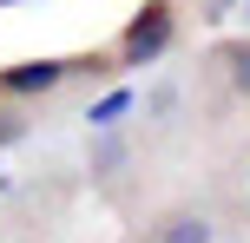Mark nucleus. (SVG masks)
Wrapping results in <instances>:
<instances>
[{
  "mask_svg": "<svg viewBox=\"0 0 250 243\" xmlns=\"http://www.w3.org/2000/svg\"><path fill=\"white\" fill-rule=\"evenodd\" d=\"M217 171H224L230 184H244V191H250V112L224 125V151H217Z\"/></svg>",
  "mask_w": 250,
  "mask_h": 243,
  "instance_id": "obj_3",
  "label": "nucleus"
},
{
  "mask_svg": "<svg viewBox=\"0 0 250 243\" xmlns=\"http://www.w3.org/2000/svg\"><path fill=\"white\" fill-rule=\"evenodd\" d=\"M244 112H250V33H230L217 46H204L198 73H191V118L230 125Z\"/></svg>",
  "mask_w": 250,
  "mask_h": 243,
  "instance_id": "obj_1",
  "label": "nucleus"
},
{
  "mask_svg": "<svg viewBox=\"0 0 250 243\" xmlns=\"http://www.w3.org/2000/svg\"><path fill=\"white\" fill-rule=\"evenodd\" d=\"M171 46H178V0H138L112 39V59L119 73H132V66H158Z\"/></svg>",
  "mask_w": 250,
  "mask_h": 243,
  "instance_id": "obj_2",
  "label": "nucleus"
}]
</instances>
